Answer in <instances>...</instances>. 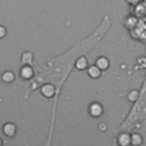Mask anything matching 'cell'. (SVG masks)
Masks as SVG:
<instances>
[{
  "instance_id": "1",
  "label": "cell",
  "mask_w": 146,
  "mask_h": 146,
  "mask_svg": "<svg viewBox=\"0 0 146 146\" xmlns=\"http://www.w3.org/2000/svg\"><path fill=\"white\" fill-rule=\"evenodd\" d=\"M89 114L92 117H98L103 114V106L99 103H92L89 106Z\"/></svg>"
},
{
  "instance_id": "2",
  "label": "cell",
  "mask_w": 146,
  "mask_h": 146,
  "mask_svg": "<svg viewBox=\"0 0 146 146\" xmlns=\"http://www.w3.org/2000/svg\"><path fill=\"white\" fill-rule=\"evenodd\" d=\"M117 144L120 146H128L131 144V135L128 132H122L117 137Z\"/></svg>"
},
{
  "instance_id": "3",
  "label": "cell",
  "mask_w": 146,
  "mask_h": 146,
  "mask_svg": "<svg viewBox=\"0 0 146 146\" xmlns=\"http://www.w3.org/2000/svg\"><path fill=\"white\" fill-rule=\"evenodd\" d=\"M41 94L44 96V97H47V98H50V97H52L54 96V94H55V87L52 86V84H44V86H42V88H41Z\"/></svg>"
},
{
  "instance_id": "4",
  "label": "cell",
  "mask_w": 146,
  "mask_h": 146,
  "mask_svg": "<svg viewBox=\"0 0 146 146\" xmlns=\"http://www.w3.org/2000/svg\"><path fill=\"white\" fill-rule=\"evenodd\" d=\"M2 131L7 137H13L16 133V125L14 123H6L2 128Z\"/></svg>"
},
{
  "instance_id": "5",
  "label": "cell",
  "mask_w": 146,
  "mask_h": 146,
  "mask_svg": "<svg viewBox=\"0 0 146 146\" xmlns=\"http://www.w3.org/2000/svg\"><path fill=\"white\" fill-rule=\"evenodd\" d=\"M21 76L23 79H25V80H29V79H31L33 76V70H32V67L29 64L27 65H24L22 67V70H21Z\"/></svg>"
},
{
  "instance_id": "6",
  "label": "cell",
  "mask_w": 146,
  "mask_h": 146,
  "mask_svg": "<svg viewBox=\"0 0 146 146\" xmlns=\"http://www.w3.org/2000/svg\"><path fill=\"white\" fill-rule=\"evenodd\" d=\"M96 65L102 70V71H105L110 67V60L106 58V57H98L96 59Z\"/></svg>"
},
{
  "instance_id": "7",
  "label": "cell",
  "mask_w": 146,
  "mask_h": 146,
  "mask_svg": "<svg viewBox=\"0 0 146 146\" xmlns=\"http://www.w3.org/2000/svg\"><path fill=\"white\" fill-rule=\"evenodd\" d=\"M88 75L90 76V78H92V79H98L99 76H100V74H102V70L97 66V65H92V66H90L89 68H88Z\"/></svg>"
},
{
  "instance_id": "8",
  "label": "cell",
  "mask_w": 146,
  "mask_h": 146,
  "mask_svg": "<svg viewBox=\"0 0 146 146\" xmlns=\"http://www.w3.org/2000/svg\"><path fill=\"white\" fill-rule=\"evenodd\" d=\"M75 67H76L78 70H80V71L87 68V67H88V59H87L84 56L79 57V58L76 59V62H75Z\"/></svg>"
},
{
  "instance_id": "9",
  "label": "cell",
  "mask_w": 146,
  "mask_h": 146,
  "mask_svg": "<svg viewBox=\"0 0 146 146\" xmlns=\"http://www.w3.org/2000/svg\"><path fill=\"white\" fill-rule=\"evenodd\" d=\"M127 98H128V100H129V102H131V103L137 102V100H138V98H139V91H138V90H136V89L130 90V91L128 92V95H127Z\"/></svg>"
},
{
  "instance_id": "10",
  "label": "cell",
  "mask_w": 146,
  "mask_h": 146,
  "mask_svg": "<svg viewBox=\"0 0 146 146\" xmlns=\"http://www.w3.org/2000/svg\"><path fill=\"white\" fill-rule=\"evenodd\" d=\"M143 144V137L140 133H132L131 135V145L139 146Z\"/></svg>"
},
{
  "instance_id": "11",
  "label": "cell",
  "mask_w": 146,
  "mask_h": 146,
  "mask_svg": "<svg viewBox=\"0 0 146 146\" xmlns=\"http://www.w3.org/2000/svg\"><path fill=\"white\" fill-rule=\"evenodd\" d=\"M33 60V55L31 52H24L22 55V63L27 65V64H31Z\"/></svg>"
},
{
  "instance_id": "12",
  "label": "cell",
  "mask_w": 146,
  "mask_h": 146,
  "mask_svg": "<svg viewBox=\"0 0 146 146\" xmlns=\"http://www.w3.org/2000/svg\"><path fill=\"white\" fill-rule=\"evenodd\" d=\"M2 80L5 81V82H13L14 81V79H15V75H14V73L11 72V71H6L3 74H2Z\"/></svg>"
},
{
  "instance_id": "13",
  "label": "cell",
  "mask_w": 146,
  "mask_h": 146,
  "mask_svg": "<svg viewBox=\"0 0 146 146\" xmlns=\"http://www.w3.org/2000/svg\"><path fill=\"white\" fill-rule=\"evenodd\" d=\"M136 24H137V18H136V17L130 16V17H128L127 21H125V25L128 26V29H132V27H135Z\"/></svg>"
},
{
  "instance_id": "14",
  "label": "cell",
  "mask_w": 146,
  "mask_h": 146,
  "mask_svg": "<svg viewBox=\"0 0 146 146\" xmlns=\"http://www.w3.org/2000/svg\"><path fill=\"white\" fill-rule=\"evenodd\" d=\"M6 35V29L3 26H0V39Z\"/></svg>"
},
{
  "instance_id": "15",
  "label": "cell",
  "mask_w": 146,
  "mask_h": 146,
  "mask_svg": "<svg viewBox=\"0 0 146 146\" xmlns=\"http://www.w3.org/2000/svg\"><path fill=\"white\" fill-rule=\"evenodd\" d=\"M128 2H130V3H132V5H137V3L140 2V0H128Z\"/></svg>"
},
{
  "instance_id": "16",
  "label": "cell",
  "mask_w": 146,
  "mask_h": 146,
  "mask_svg": "<svg viewBox=\"0 0 146 146\" xmlns=\"http://www.w3.org/2000/svg\"><path fill=\"white\" fill-rule=\"evenodd\" d=\"M100 129H102V130H106V124H102V125H100Z\"/></svg>"
},
{
  "instance_id": "17",
  "label": "cell",
  "mask_w": 146,
  "mask_h": 146,
  "mask_svg": "<svg viewBox=\"0 0 146 146\" xmlns=\"http://www.w3.org/2000/svg\"><path fill=\"white\" fill-rule=\"evenodd\" d=\"M1 144H2V141H1V139H0V145H1Z\"/></svg>"
}]
</instances>
